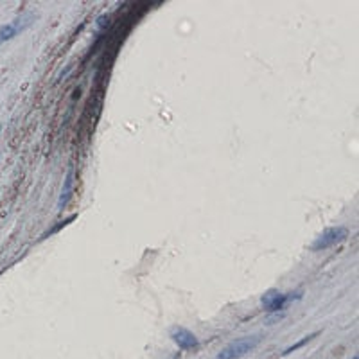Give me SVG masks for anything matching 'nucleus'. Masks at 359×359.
<instances>
[{
    "mask_svg": "<svg viewBox=\"0 0 359 359\" xmlns=\"http://www.w3.org/2000/svg\"><path fill=\"white\" fill-rule=\"evenodd\" d=\"M262 338L259 334H254V336H242L239 340L232 341L230 345L223 348L219 354L215 355V359H241L244 357L246 354L254 350V348L259 347Z\"/></svg>",
    "mask_w": 359,
    "mask_h": 359,
    "instance_id": "obj_1",
    "label": "nucleus"
},
{
    "mask_svg": "<svg viewBox=\"0 0 359 359\" xmlns=\"http://www.w3.org/2000/svg\"><path fill=\"white\" fill-rule=\"evenodd\" d=\"M347 237H348L347 227H341V225L340 227H330V228H327V230H323L314 239V242L311 244V250H313V252H323V250H329V248H333V246L343 242Z\"/></svg>",
    "mask_w": 359,
    "mask_h": 359,
    "instance_id": "obj_2",
    "label": "nucleus"
},
{
    "mask_svg": "<svg viewBox=\"0 0 359 359\" xmlns=\"http://www.w3.org/2000/svg\"><path fill=\"white\" fill-rule=\"evenodd\" d=\"M302 298V293H280L277 289H268V291L262 295L261 303L268 313H277V311L286 309L287 303H291L293 300Z\"/></svg>",
    "mask_w": 359,
    "mask_h": 359,
    "instance_id": "obj_3",
    "label": "nucleus"
},
{
    "mask_svg": "<svg viewBox=\"0 0 359 359\" xmlns=\"http://www.w3.org/2000/svg\"><path fill=\"white\" fill-rule=\"evenodd\" d=\"M33 20H34L33 13H25V15L15 18L13 22L4 23V25L0 27V45H2V43H6V42H9V40H13L16 34L23 33L27 27H31Z\"/></svg>",
    "mask_w": 359,
    "mask_h": 359,
    "instance_id": "obj_4",
    "label": "nucleus"
},
{
    "mask_svg": "<svg viewBox=\"0 0 359 359\" xmlns=\"http://www.w3.org/2000/svg\"><path fill=\"white\" fill-rule=\"evenodd\" d=\"M171 338H173V341L182 348V350H192V348H198V345H200L198 338L194 336L189 329H185V327H176V329H173L171 330Z\"/></svg>",
    "mask_w": 359,
    "mask_h": 359,
    "instance_id": "obj_5",
    "label": "nucleus"
},
{
    "mask_svg": "<svg viewBox=\"0 0 359 359\" xmlns=\"http://www.w3.org/2000/svg\"><path fill=\"white\" fill-rule=\"evenodd\" d=\"M72 192H74V167H68L67 174H65L63 185H61L60 200H58V210H63L67 207V203L70 201Z\"/></svg>",
    "mask_w": 359,
    "mask_h": 359,
    "instance_id": "obj_6",
    "label": "nucleus"
},
{
    "mask_svg": "<svg viewBox=\"0 0 359 359\" xmlns=\"http://www.w3.org/2000/svg\"><path fill=\"white\" fill-rule=\"evenodd\" d=\"M316 334L318 333H314V334H311V336H306V338H303V340L302 341H298V343H295V345H293V347H289V348H286V352H284V354H291V352H295L296 350V348H300V347H303V345H306L307 343V341H311V340H313V338L314 336H316Z\"/></svg>",
    "mask_w": 359,
    "mask_h": 359,
    "instance_id": "obj_7",
    "label": "nucleus"
},
{
    "mask_svg": "<svg viewBox=\"0 0 359 359\" xmlns=\"http://www.w3.org/2000/svg\"><path fill=\"white\" fill-rule=\"evenodd\" d=\"M352 359H359V357H357V355H354V357H352Z\"/></svg>",
    "mask_w": 359,
    "mask_h": 359,
    "instance_id": "obj_8",
    "label": "nucleus"
}]
</instances>
